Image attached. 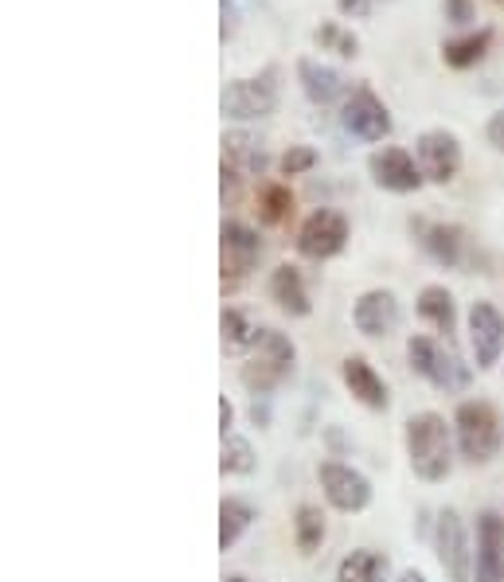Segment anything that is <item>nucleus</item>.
Here are the masks:
<instances>
[{"mask_svg": "<svg viewBox=\"0 0 504 582\" xmlns=\"http://www.w3.org/2000/svg\"><path fill=\"white\" fill-rule=\"evenodd\" d=\"M418 231H423V246H427V254L434 258V263L442 266H462V258H466V231L454 224H418Z\"/></svg>", "mask_w": 504, "mask_h": 582, "instance_id": "nucleus-19", "label": "nucleus"}, {"mask_svg": "<svg viewBox=\"0 0 504 582\" xmlns=\"http://www.w3.org/2000/svg\"><path fill=\"white\" fill-rule=\"evenodd\" d=\"M415 309H418V317L427 320V325H434L442 337H450V332L457 329V305L446 286H423Z\"/></svg>", "mask_w": 504, "mask_h": 582, "instance_id": "nucleus-21", "label": "nucleus"}, {"mask_svg": "<svg viewBox=\"0 0 504 582\" xmlns=\"http://www.w3.org/2000/svg\"><path fill=\"white\" fill-rule=\"evenodd\" d=\"M239 180H243V173H235L231 165H224V207L239 200Z\"/></svg>", "mask_w": 504, "mask_h": 582, "instance_id": "nucleus-33", "label": "nucleus"}, {"mask_svg": "<svg viewBox=\"0 0 504 582\" xmlns=\"http://www.w3.org/2000/svg\"><path fill=\"white\" fill-rule=\"evenodd\" d=\"M486 137H489V146H493L496 153H504V110H496V114L489 117Z\"/></svg>", "mask_w": 504, "mask_h": 582, "instance_id": "nucleus-32", "label": "nucleus"}, {"mask_svg": "<svg viewBox=\"0 0 504 582\" xmlns=\"http://www.w3.org/2000/svg\"><path fill=\"white\" fill-rule=\"evenodd\" d=\"M293 359H298V349H293V340L278 329H262V340L254 356L243 364L239 379H243V388L251 395H270L278 391L293 371Z\"/></svg>", "mask_w": 504, "mask_h": 582, "instance_id": "nucleus-3", "label": "nucleus"}, {"mask_svg": "<svg viewBox=\"0 0 504 582\" xmlns=\"http://www.w3.org/2000/svg\"><path fill=\"white\" fill-rule=\"evenodd\" d=\"M340 379H344V388L352 391L356 403H364L368 410H388V403H391L388 383H383V376H379L364 356L344 359V364H340Z\"/></svg>", "mask_w": 504, "mask_h": 582, "instance_id": "nucleus-16", "label": "nucleus"}, {"mask_svg": "<svg viewBox=\"0 0 504 582\" xmlns=\"http://www.w3.org/2000/svg\"><path fill=\"white\" fill-rule=\"evenodd\" d=\"M298 83H301V90H305V98L317 102V106H332L337 98L352 94L344 75L325 67V63H317V59H298Z\"/></svg>", "mask_w": 504, "mask_h": 582, "instance_id": "nucleus-17", "label": "nucleus"}, {"mask_svg": "<svg viewBox=\"0 0 504 582\" xmlns=\"http://www.w3.org/2000/svg\"><path fill=\"white\" fill-rule=\"evenodd\" d=\"M224 165H231L243 176H262L266 173V153L259 141H251L247 134H227L224 137Z\"/></svg>", "mask_w": 504, "mask_h": 582, "instance_id": "nucleus-22", "label": "nucleus"}, {"mask_svg": "<svg viewBox=\"0 0 504 582\" xmlns=\"http://www.w3.org/2000/svg\"><path fill=\"white\" fill-rule=\"evenodd\" d=\"M337 9L344 12V16H368L371 0H337Z\"/></svg>", "mask_w": 504, "mask_h": 582, "instance_id": "nucleus-34", "label": "nucleus"}, {"mask_svg": "<svg viewBox=\"0 0 504 582\" xmlns=\"http://www.w3.org/2000/svg\"><path fill=\"white\" fill-rule=\"evenodd\" d=\"M489 43H493V31L481 28V31H474V36L450 39L446 48H442V59H446V67L469 71V67H477V63L489 55Z\"/></svg>", "mask_w": 504, "mask_h": 582, "instance_id": "nucleus-24", "label": "nucleus"}, {"mask_svg": "<svg viewBox=\"0 0 504 582\" xmlns=\"http://www.w3.org/2000/svg\"><path fill=\"white\" fill-rule=\"evenodd\" d=\"M231 427H235V407L227 403V395L219 398V430H224V438L231 434Z\"/></svg>", "mask_w": 504, "mask_h": 582, "instance_id": "nucleus-35", "label": "nucleus"}, {"mask_svg": "<svg viewBox=\"0 0 504 582\" xmlns=\"http://www.w3.org/2000/svg\"><path fill=\"white\" fill-rule=\"evenodd\" d=\"M434 555H438V567L446 571L450 582H474L477 555H474V544H469V528L457 508H442V513H438Z\"/></svg>", "mask_w": 504, "mask_h": 582, "instance_id": "nucleus-4", "label": "nucleus"}, {"mask_svg": "<svg viewBox=\"0 0 504 582\" xmlns=\"http://www.w3.org/2000/svg\"><path fill=\"white\" fill-rule=\"evenodd\" d=\"M415 161L430 185H450L462 173V141L450 129H423L415 141Z\"/></svg>", "mask_w": 504, "mask_h": 582, "instance_id": "nucleus-9", "label": "nucleus"}, {"mask_svg": "<svg viewBox=\"0 0 504 582\" xmlns=\"http://www.w3.org/2000/svg\"><path fill=\"white\" fill-rule=\"evenodd\" d=\"M293 215V192L286 185H262L259 188V219L266 227H281Z\"/></svg>", "mask_w": 504, "mask_h": 582, "instance_id": "nucleus-27", "label": "nucleus"}, {"mask_svg": "<svg viewBox=\"0 0 504 582\" xmlns=\"http://www.w3.org/2000/svg\"><path fill=\"white\" fill-rule=\"evenodd\" d=\"M337 582H391V564L383 552H371V547H356L340 559Z\"/></svg>", "mask_w": 504, "mask_h": 582, "instance_id": "nucleus-20", "label": "nucleus"}, {"mask_svg": "<svg viewBox=\"0 0 504 582\" xmlns=\"http://www.w3.org/2000/svg\"><path fill=\"white\" fill-rule=\"evenodd\" d=\"M293 544H298L301 555L320 552V544H325V513L317 505H301L293 513Z\"/></svg>", "mask_w": 504, "mask_h": 582, "instance_id": "nucleus-25", "label": "nucleus"}, {"mask_svg": "<svg viewBox=\"0 0 504 582\" xmlns=\"http://www.w3.org/2000/svg\"><path fill=\"white\" fill-rule=\"evenodd\" d=\"M340 126L360 141H383V137H391V114L376 90L356 87L340 106Z\"/></svg>", "mask_w": 504, "mask_h": 582, "instance_id": "nucleus-10", "label": "nucleus"}, {"mask_svg": "<svg viewBox=\"0 0 504 582\" xmlns=\"http://www.w3.org/2000/svg\"><path fill=\"white\" fill-rule=\"evenodd\" d=\"M395 582H427V574H423V571H415V567H411V571H403Z\"/></svg>", "mask_w": 504, "mask_h": 582, "instance_id": "nucleus-36", "label": "nucleus"}, {"mask_svg": "<svg viewBox=\"0 0 504 582\" xmlns=\"http://www.w3.org/2000/svg\"><path fill=\"white\" fill-rule=\"evenodd\" d=\"M270 298L278 301V309L290 313V317H310V309H313L310 290H305V278H301V270H298V266H290V263L274 266Z\"/></svg>", "mask_w": 504, "mask_h": 582, "instance_id": "nucleus-18", "label": "nucleus"}, {"mask_svg": "<svg viewBox=\"0 0 504 582\" xmlns=\"http://www.w3.org/2000/svg\"><path fill=\"white\" fill-rule=\"evenodd\" d=\"M442 12H446L450 24H474L477 20L474 0H442Z\"/></svg>", "mask_w": 504, "mask_h": 582, "instance_id": "nucleus-31", "label": "nucleus"}, {"mask_svg": "<svg viewBox=\"0 0 504 582\" xmlns=\"http://www.w3.org/2000/svg\"><path fill=\"white\" fill-rule=\"evenodd\" d=\"M313 165H317V149H310V146H290L286 153H281L278 173H281V176H305Z\"/></svg>", "mask_w": 504, "mask_h": 582, "instance_id": "nucleus-30", "label": "nucleus"}, {"mask_svg": "<svg viewBox=\"0 0 504 582\" xmlns=\"http://www.w3.org/2000/svg\"><path fill=\"white\" fill-rule=\"evenodd\" d=\"M407 356H411V368L418 371L423 379H430L438 391H446V395H457V391L469 388V364L457 359V352L442 349L438 340L430 337H411L407 344Z\"/></svg>", "mask_w": 504, "mask_h": 582, "instance_id": "nucleus-5", "label": "nucleus"}, {"mask_svg": "<svg viewBox=\"0 0 504 582\" xmlns=\"http://www.w3.org/2000/svg\"><path fill=\"white\" fill-rule=\"evenodd\" d=\"M454 434H457V450L466 461L474 466H486L493 461L496 450L504 442V430H501V418H496L493 403L486 398H466L454 415Z\"/></svg>", "mask_w": 504, "mask_h": 582, "instance_id": "nucleus-2", "label": "nucleus"}, {"mask_svg": "<svg viewBox=\"0 0 504 582\" xmlns=\"http://www.w3.org/2000/svg\"><path fill=\"white\" fill-rule=\"evenodd\" d=\"M368 173L383 192H395V195H407V192H418L423 188V168L418 161L407 153V149H395V146H383L368 156Z\"/></svg>", "mask_w": 504, "mask_h": 582, "instance_id": "nucleus-13", "label": "nucleus"}, {"mask_svg": "<svg viewBox=\"0 0 504 582\" xmlns=\"http://www.w3.org/2000/svg\"><path fill=\"white\" fill-rule=\"evenodd\" d=\"M469 349H474V364L481 371L496 368L504 356V313L493 301H474L469 305Z\"/></svg>", "mask_w": 504, "mask_h": 582, "instance_id": "nucleus-12", "label": "nucleus"}, {"mask_svg": "<svg viewBox=\"0 0 504 582\" xmlns=\"http://www.w3.org/2000/svg\"><path fill=\"white\" fill-rule=\"evenodd\" d=\"M219 469H224V477H247L254 473V450L247 438L239 434H227L224 438V454H219Z\"/></svg>", "mask_w": 504, "mask_h": 582, "instance_id": "nucleus-28", "label": "nucleus"}, {"mask_svg": "<svg viewBox=\"0 0 504 582\" xmlns=\"http://www.w3.org/2000/svg\"><path fill=\"white\" fill-rule=\"evenodd\" d=\"M352 325L364 337H391L399 329V301L391 290H368L360 293L352 305Z\"/></svg>", "mask_w": 504, "mask_h": 582, "instance_id": "nucleus-14", "label": "nucleus"}, {"mask_svg": "<svg viewBox=\"0 0 504 582\" xmlns=\"http://www.w3.org/2000/svg\"><path fill=\"white\" fill-rule=\"evenodd\" d=\"M219 332H224V349L227 352L259 349V340H262V329H254L251 320H247L239 309H224V313H219Z\"/></svg>", "mask_w": 504, "mask_h": 582, "instance_id": "nucleus-26", "label": "nucleus"}, {"mask_svg": "<svg viewBox=\"0 0 504 582\" xmlns=\"http://www.w3.org/2000/svg\"><path fill=\"white\" fill-rule=\"evenodd\" d=\"M317 477L320 489H325V501L337 513H364L371 505V481L360 469L344 466V461H320Z\"/></svg>", "mask_w": 504, "mask_h": 582, "instance_id": "nucleus-11", "label": "nucleus"}, {"mask_svg": "<svg viewBox=\"0 0 504 582\" xmlns=\"http://www.w3.org/2000/svg\"><path fill=\"white\" fill-rule=\"evenodd\" d=\"M274 106H278L274 71H266L262 78H231L219 94V110L231 122H259V117H270Z\"/></svg>", "mask_w": 504, "mask_h": 582, "instance_id": "nucleus-7", "label": "nucleus"}, {"mask_svg": "<svg viewBox=\"0 0 504 582\" xmlns=\"http://www.w3.org/2000/svg\"><path fill=\"white\" fill-rule=\"evenodd\" d=\"M349 219L340 212H329V207H320V212H313L305 224L298 227V251L305 254V258H313V263H329V258H337L344 246H349Z\"/></svg>", "mask_w": 504, "mask_h": 582, "instance_id": "nucleus-8", "label": "nucleus"}, {"mask_svg": "<svg viewBox=\"0 0 504 582\" xmlns=\"http://www.w3.org/2000/svg\"><path fill=\"white\" fill-rule=\"evenodd\" d=\"M477 582H504V520L486 513L477 520Z\"/></svg>", "mask_w": 504, "mask_h": 582, "instance_id": "nucleus-15", "label": "nucleus"}, {"mask_svg": "<svg viewBox=\"0 0 504 582\" xmlns=\"http://www.w3.org/2000/svg\"><path fill=\"white\" fill-rule=\"evenodd\" d=\"M403 442H407L411 469H415L418 481H446L450 469H454V434H450L446 418L438 410H418L407 418V430H403Z\"/></svg>", "mask_w": 504, "mask_h": 582, "instance_id": "nucleus-1", "label": "nucleus"}, {"mask_svg": "<svg viewBox=\"0 0 504 582\" xmlns=\"http://www.w3.org/2000/svg\"><path fill=\"white\" fill-rule=\"evenodd\" d=\"M317 43H320V51H337V55H344V59H352L360 51V39L352 36V31H344L337 24V20H329V24H320L317 31Z\"/></svg>", "mask_w": 504, "mask_h": 582, "instance_id": "nucleus-29", "label": "nucleus"}, {"mask_svg": "<svg viewBox=\"0 0 504 582\" xmlns=\"http://www.w3.org/2000/svg\"><path fill=\"white\" fill-rule=\"evenodd\" d=\"M251 524H254V508L247 501H239V496H224L219 501V552L239 544Z\"/></svg>", "mask_w": 504, "mask_h": 582, "instance_id": "nucleus-23", "label": "nucleus"}, {"mask_svg": "<svg viewBox=\"0 0 504 582\" xmlns=\"http://www.w3.org/2000/svg\"><path fill=\"white\" fill-rule=\"evenodd\" d=\"M496 4H504V0H496Z\"/></svg>", "mask_w": 504, "mask_h": 582, "instance_id": "nucleus-38", "label": "nucleus"}, {"mask_svg": "<svg viewBox=\"0 0 504 582\" xmlns=\"http://www.w3.org/2000/svg\"><path fill=\"white\" fill-rule=\"evenodd\" d=\"M224 582H247V579H239V574H235V579H224Z\"/></svg>", "mask_w": 504, "mask_h": 582, "instance_id": "nucleus-37", "label": "nucleus"}, {"mask_svg": "<svg viewBox=\"0 0 504 582\" xmlns=\"http://www.w3.org/2000/svg\"><path fill=\"white\" fill-rule=\"evenodd\" d=\"M262 254L259 235L239 219H224L219 227V278H224V293L239 290L247 282V274L254 270Z\"/></svg>", "mask_w": 504, "mask_h": 582, "instance_id": "nucleus-6", "label": "nucleus"}]
</instances>
